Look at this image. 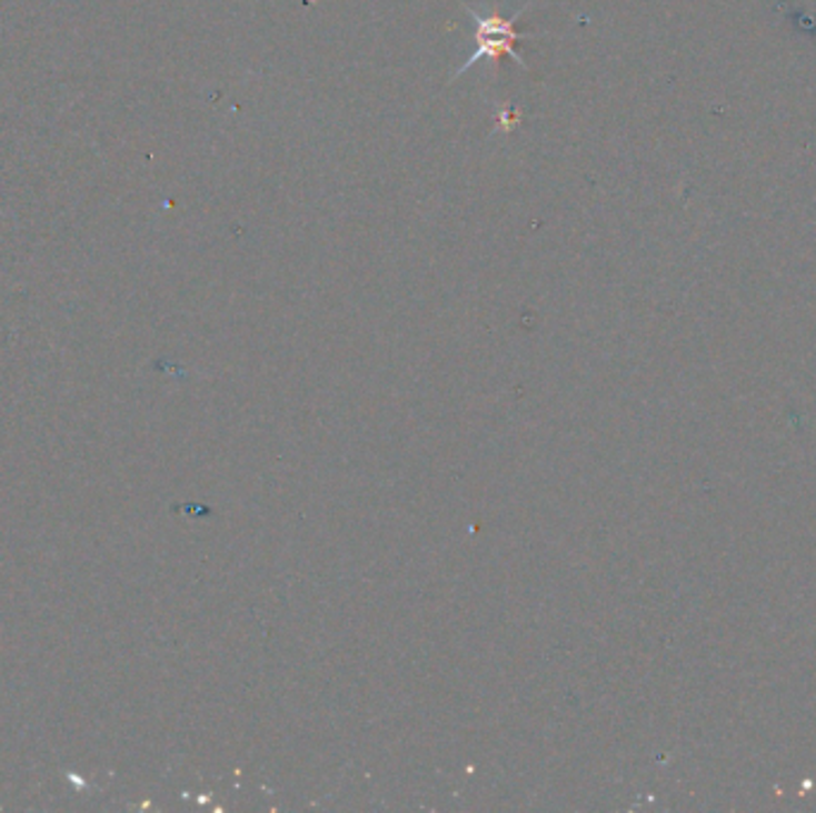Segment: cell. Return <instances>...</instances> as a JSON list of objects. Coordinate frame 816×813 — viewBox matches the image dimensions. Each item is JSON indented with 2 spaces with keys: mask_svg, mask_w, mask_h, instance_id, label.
Instances as JSON below:
<instances>
[{
  "mask_svg": "<svg viewBox=\"0 0 816 813\" xmlns=\"http://www.w3.org/2000/svg\"><path fill=\"white\" fill-rule=\"evenodd\" d=\"M466 10L470 12V18L476 20V24H478V31H476L478 51L472 53V56L461 64L459 72L454 74V79H459L466 70H470L472 64H478L482 58H487L489 62L497 64L501 56H509V58H511L516 64H520V68H524V70L528 68L526 60L520 58V56L516 53V48H514L518 41H524V39H530V37H533V34H528V31H518V29H516V20L520 18V14H524V10H526V8H524V10H516V12H514V18H509V20L499 18V14H487V18H482V14H478V12L472 10V8H466Z\"/></svg>",
  "mask_w": 816,
  "mask_h": 813,
  "instance_id": "6da1fadb",
  "label": "cell"
}]
</instances>
